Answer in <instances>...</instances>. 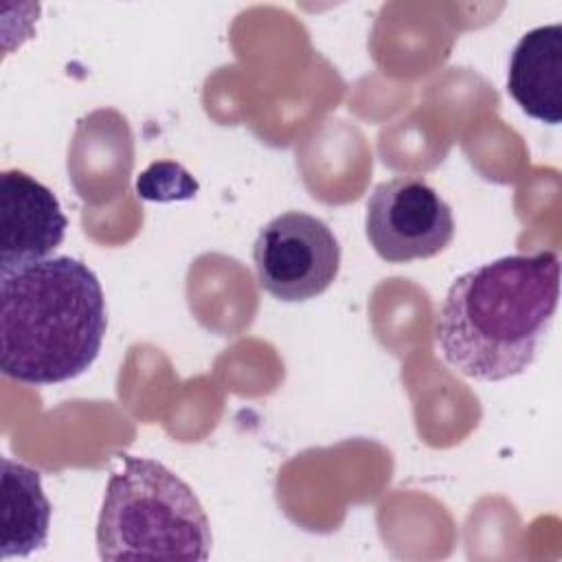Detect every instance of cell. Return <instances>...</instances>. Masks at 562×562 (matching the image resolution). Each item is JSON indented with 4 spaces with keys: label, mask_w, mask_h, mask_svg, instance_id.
Masks as SVG:
<instances>
[{
    "label": "cell",
    "mask_w": 562,
    "mask_h": 562,
    "mask_svg": "<svg viewBox=\"0 0 562 562\" xmlns=\"http://www.w3.org/2000/svg\"><path fill=\"white\" fill-rule=\"evenodd\" d=\"M560 296L555 250L507 255L463 272L435 321L443 360L465 378L501 382L522 373L547 334Z\"/></svg>",
    "instance_id": "6da1fadb"
},
{
    "label": "cell",
    "mask_w": 562,
    "mask_h": 562,
    "mask_svg": "<svg viewBox=\"0 0 562 562\" xmlns=\"http://www.w3.org/2000/svg\"><path fill=\"white\" fill-rule=\"evenodd\" d=\"M136 191L143 200L151 202H171V200H189L198 193V182L191 173L171 160L151 162L138 178Z\"/></svg>",
    "instance_id": "9c48e42d"
},
{
    "label": "cell",
    "mask_w": 562,
    "mask_h": 562,
    "mask_svg": "<svg viewBox=\"0 0 562 562\" xmlns=\"http://www.w3.org/2000/svg\"><path fill=\"white\" fill-rule=\"evenodd\" d=\"M507 92L520 110L549 125L562 121V26L527 31L512 50Z\"/></svg>",
    "instance_id": "52a82bcc"
},
{
    "label": "cell",
    "mask_w": 562,
    "mask_h": 562,
    "mask_svg": "<svg viewBox=\"0 0 562 562\" xmlns=\"http://www.w3.org/2000/svg\"><path fill=\"white\" fill-rule=\"evenodd\" d=\"M364 228L373 250L391 263L430 259L454 237L448 202L419 176L380 182L367 200Z\"/></svg>",
    "instance_id": "5b68a950"
},
{
    "label": "cell",
    "mask_w": 562,
    "mask_h": 562,
    "mask_svg": "<svg viewBox=\"0 0 562 562\" xmlns=\"http://www.w3.org/2000/svg\"><path fill=\"white\" fill-rule=\"evenodd\" d=\"M252 263L259 285L285 303L323 294L338 277L340 244L316 215L285 211L257 235Z\"/></svg>",
    "instance_id": "277c9868"
},
{
    "label": "cell",
    "mask_w": 562,
    "mask_h": 562,
    "mask_svg": "<svg viewBox=\"0 0 562 562\" xmlns=\"http://www.w3.org/2000/svg\"><path fill=\"white\" fill-rule=\"evenodd\" d=\"M108 329L99 277L68 255L0 272V369L24 384L75 380Z\"/></svg>",
    "instance_id": "7a4b0ae2"
},
{
    "label": "cell",
    "mask_w": 562,
    "mask_h": 562,
    "mask_svg": "<svg viewBox=\"0 0 562 562\" xmlns=\"http://www.w3.org/2000/svg\"><path fill=\"white\" fill-rule=\"evenodd\" d=\"M50 512L42 490V474L2 457V560L24 558L42 549L48 540Z\"/></svg>",
    "instance_id": "ba28073f"
},
{
    "label": "cell",
    "mask_w": 562,
    "mask_h": 562,
    "mask_svg": "<svg viewBox=\"0 0 562 562\" xmlns=\"http://www.w3.org/2000/svg\"><path fill=\"white\" fill-rule=\"evenodd\" d=\"M68 220L57 195L22 169L0 173V272L53 255Z\"/></svg>",
    "instance_id": "8992f818"
},
{
    "label": "cell",
    "mask_w": 562,
    "mask_h": 562,
    "mask_svg": "<svg viewBox=\"0 0 562 562\" xmlns=\"http://www.w3.org/2000/svg\"><path fill=\"white\" fill-rule=\"evenodd\" d=\"M105 485L97 520L99 558L206 560L213 536L195 492L169 468L145 457H121Z\"/></svg>",
    "instance_id": "3957f363"
}]
</instances>
